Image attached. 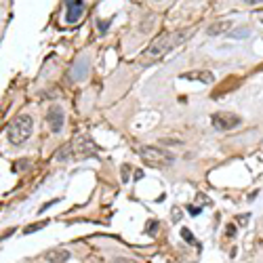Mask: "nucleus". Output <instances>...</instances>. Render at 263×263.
<instances>
[{
  "label": "nucleus",
  "instance_id": "obj_8",
  "mask_svg": "<svg viewBox=\"0 0 263 263\" xmlns=\"http://www.w3.org/2000/svg\"><path fill=\"white\" fill-rule=\"evenodd\" d=\"M89 70H91L89 57H82L80 61H76V63L72 65V70H70V80H74V82L84 80L86 76H89Z\"/></svg>",
  "mask_w": 263,
  "mask_h": 263
},
{
  "label": "nucleus",
  "instance_id": "obj_10",
  "mask_svg": "<svg viewBox=\"0 0 263 263\" xmlns=\"http://www.w3.org/2000/svg\"><path fill=\"white\" fill-rule=\"evenodd\" d=\"M232 21H228V19H223V21H215V24H211L209 28H206V34L209 36H219V34H223V32H230L232 30Z\"/></svg>",
  "mask_w": 263,
  "mask_h": 263
},
{
  "label": "nucleus",
  "instance_id": "obj_20",
  "mask_svg": "<svg viewBox=\"0 0 263 263\" xmlns=\"http://www.w3.org/2000/svg\"><path fill=\"white\" fill-rule=\"evenodd\" d=\"M177 219H181V211L175 209V211H173V221H177Z\"/></svg>",
  "mask_w": 263,
  "mask_h": 263
},
{
  "label": "nucleus",
  "instance_id": "obj_19",
  "mask_svg": "<svg viewBox=\"0 0 263 263\" xmlns=\"http://www.w3.org/2000/svg\"><path fill=\"white\" fill-rule=\"evenodd\" d=\"M156 228H158V223H156V221H149V223H147V232H154Z\"/></svg>",
  "mask_w": 263,
  "mask_h": 263
},
{
  "label": "nucleus",
  "instance_id": "obj_18",
  "mask_svg": "<svg viewBox=\"0 0 263 263\" xmlns=\"http://www.w3.org/2000/svg\"><path fill=\"white\" fill-rule=\"evenodd\" d=\"M114 263H135V261L133 259H126V257H118Z\"/></svg>",
  "mask_w": 263,
  "mask_h": 263
},
{
  "label": "nucleus",
  "instance_id": "obj_9",
  "mask_svg": "<svg viewBox=\"0 0 263 263\" xmlns=\"http://www.w3.org/2000/svg\"><path fill=\"white\" fill-rule=\"evenodd\" d=\"M181 80H194V82H202V84H213L215 82V74L209 70H196V72H185L179 76Z\"/></svg>",
  "mask_w": 263,
  "mask_h": 263
},
{
  "label": "nucleus",
  "instance_id": "obj_22",
  "mask_svg": "<svg viewBox=\"0 0 263 263\" xmlns=\"http://www.w3.org/2000/svg\"><path fill=\"white\" fill-rule=\"evenodd\" d=\"M238 221H240V223H242V226H245V223H249V215H242V217H240V219H238Z\"/></svg>",
  "mask_w": 263,
  "mask_h": 263
},
{
  "label": "nucleus",
  "instance_id": "obj_14",
  "mask_svg": "<svg viewBox=\"0 0 263 263\" xmlns=\"http://www.w3.org/2000/svg\"><path fill=\"white\" fill-rule=\"evenodd\" d=\"M230 36H232V38H247V36H249V30H247V28H240V30H236V32H230Z\"/></svg>",
  "mask_w": 263,
  "mask_h": 263
},
{
  "label": "nucleus",
  "instance_id": "obj_13",
  "mask_svg": "<svg viewBox=\"0 0 263 263\" xmlns=\"http://www.w3.org/2000/svg\"><path fill=\"white\" fill-rule=\"evenodd\" d=\"M181 238L185 240V242H190V245H196V247H198V242H196V240H194V236H192V232H190L187 228H183V230H181Z\"/></svg>",
  "mask_w": 263,
  "mask_h": 263
},
{
  "label": "nucleus",
  "instance_id": "obj_24",
  "mask_svg": "<svg viewBox=\"0 0 263 263\" xmlns=\"http://www.w3.org/2000/svg\"><path fill=\"white\" fill-rule=\"evenodd\" d=\"M261 24H263V17H261Z\"/></svg>",
  "mask_w": 263,
  "mask_h": 263
},
{
  "label": "nucleus",
  "instance_id": "obj_7",
  "mask_svg": "<svg viewBox=\"0 0 263 263\" xmlns=\"http://www.w3.org/2000/svg\"><path fill=\"white\" fill-rule=\"evenodd\" d=\"M84 13V3L82 0H65V21L68 24H76Z\"/></svg>",
  "mask_w": 263,
  "mask_h": 263
},
{
  "label": "nucleus",
  "instance_id": "obj_23",
  "mask_svg": "<svg viewBox=\"0 0 263 263\" xmlns=\"http://www.w3.org/2000/svg\"><path fill=\"white\" fill-rule=\"evenodd\" d=\"M247 5H259V3H263V0H245Z\"/></svg>",
  "mask_w": 263,
  "mask_h": 263
},
{
  "label": "nucleus",
  "instance_id": "obj_17",
  "mask_svg": "<svg viewBox=\"0 0 263 263\" xmlns=\"http://www.w3.org/2000/svg\"><path fill=\"white\" fill-rule=\"evenodd\" d=\"M226 232H228V238H234V236H236V228H234V226H228Z\"/></svg>",
  "mask_w": 263,
  "mask_h": 263
},
{
  "label": "nucleus",
  "instance_id": "obj_21",
  "mask_svg": "<svg viewBox=\"0 0 263 263\" xmlns=\"http://www.w3.org/2000/svg\"><path fill=\"white\" fill-rule=\"evenodd\" d=\"M13 232H15V228H11V230H7V232H5L3 236H0V240H5V238H9V236H11Z\"/></svg>",
  "mask_w": 263,
  "mask_h": 263
},
{
  "label": "nucleus",
  "instance_id": "obj_2",
  "mask_svg": "<svg viewBox=\"0 0 263 263\" xmlns=\"http://www.w3.org/2000/svg\"><path fill=\"white\" fill-rule=\"evenodd\" d=\"M32 128H34L32 116L19 114V116H15V118L11 120V124H9V128H7V137H9V141H11L13 145H21L24 141L30 139Z\"/></svg>",
  "mask_w": 263,
  "mask_h": 263
},
{
  "label": "nucleus",
  "instance_id": "obj_11",
  "mask_svg": "<svg viewBox=\"0 0 263 263\" xmlns=\"http://www.w3.org/2000/svg\"><path fill=\"white\" fill-rule=\"evenodd\" d=\"M45 259L49 263H65V261L70 259V251H49L45 255Z\"/></svg>",
  "mask_w": 263,
  "mask_h": 263
},
{
  "label": "nucleus",
  "instance_id": "obj_12",
  "mask_svg": "<svg viewBox=\"0 0 263 263\" xmlns=\"http://www.w3.org/2000/svg\"><path fill=\"white\" fill-rule=\"evenodd\" d=\"M47 226V221H38V223H32V226H26V230H24V234H34V232H38V230H42Z\"/></svg>",
  "mask_w": 263,
  "mask_h": 263
},
{
  "label": "nucleus",
  "instance_id": "obj_1",
  "mask_svg": "<svg viewBox=\"0 0 263 263\" xmlns=\"http://www.w3.org/2000/svg\"><path fill=\"white\" fill-rule=\"evenodd\" d=\"M190 30H181V32H171V34H162L158 36L154 42L149 45V49L143 53V59H156L168 51H173L177 45H181V42H185L190 38Z\"/></svg>",
  "mask_w": 263,
  "mask_h": 263
},
{
  "label": "nucleus",
  "instance_id": "obj_4",
  "mask_svg": "<svg viewBox=\"0 0 263 263\" xmlns=\"http://www.w3.org/2000/svg\"><path fill=\"white\" fill-rule=\"evenodd\" d=\"M70 149H72V156L74 158H89V156H95L97 154V143L93 141L91 135H86V133H78L72 143H70Z\"/></svg>",
  "mask_w": 263,
  "mask_h": 263
},
{
  "label": "nucleus",
  "instance_id": "obj_15",
  "mask_svg": "<svg viewBox=\"0 0 263 263\" xmlns=\"http://www.w3.org/2000/svg\"><path fill=\"white\" fill-rule=\"evenodd\" d=\"M187 211H190V213L196 217V215H200V211H202V209H200V206H194V204H190V206H187Z\"/></svg>",
  "mask_w": 263,
  "mask_h": 263
},
{
  "label": "nucleus",
  "instance_id": "obj_5",
  "mask_svg": "<svg viewBox=\"0 0 263 263\" xmlns=\"http://www.w3.org/2000/svg\"><path fill=\"white\" fill-rule=\"evenodd\" d=\"M211 122H213V128H217V130H232V128H236V126L242 124V120H240L238 116L226 114V112L213 114V116H211Z\"/></svg>",
  "mask_w": 263,
  "mask_h": 263
},
{
  "label": "nucleus",
  "instance_id": "obj_16",
  "mask_svg": "<svg viewBox=\"0 0 263 263\" xmlns=\"http://www.w3.org/2000/svg\"><path fill=\"white\" fill-rule=\"evenodd\" d=\"M109 24H112V19H109V21H99V30H101V32H105Z\"/></svg>",
  "mask_w": 263,
  "mask_h": 263
},
{
  "label": "nucleus",
  "instance_id": "obj_6",
  "mask_svg": "<svg viewBox=\"0 0 263 263\" xmlns=\"http://www.w3.org/2000/svg\"><path fill=\"white\" fill-rule=\"evenodd\" d=\"M47 122H49L53 133H61V126H63V109H61V105L53 103L47 109Z\"/></svg>",
  "mask_w": 263,
  "mask_h": 263
},
{
  "label": "nucleus",
  "instance_id": "obj_3",
  "mask_svg": "<svg viewBox=\"0 0 263 263\" xmlns=\"http://www.w3.org/2000/svg\"><path fill=\"white\" fill-rule=\"evenodd\" d=\"M139 156L143 158V162L147 166H171L175 162V156L171 154L168 149H160V147H154V145H145L139 149Z\"/></svg>",
  "mask_w": 263,
  "mask_h": 263
}]
</instances>
